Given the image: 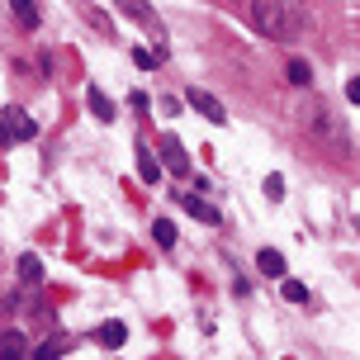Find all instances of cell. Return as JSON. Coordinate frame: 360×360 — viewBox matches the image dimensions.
Segmentation results:
<instances>
[{
	"label": "cell",
	"instance_id": "cell-14",
	"mask_svg": "<svg viewBox=\"0 0 360 360\" xmlns=\"http://www.w3.org/2000/svg\"><path fill=\"white\" fill-rule=\"evenodd\" d=\"M152 237H157L162 247H176V223H171V218H157V223H152Z\"/></svg>",
	"mask_w": 360,
	"mask_h": 360
},
{
	"label": "cell",
	"instance_id": "cell-16",
	"mask_svg": "<svg viewBox=\"0 0 360 360\" xmlns=\"http://www.w3.org/2000/svg\"><path fill=\"white\" fill-rule=\"evenodd\" d=\"M19 275H24L29 285H34V280H43V261H38V256H24V261H19Z\"/></svg>",
	"mask_w": 360,
	"mask_h": 360
},
{
	"label": "cell",
	"instance_id": "cell-4",
	"mask_svg": "<svg viewBox=\"0 0 360 360\" xmlns=\"http://www.w3.org/2000/svg\"><path fill=\"white\" fill-rule=\"evenodd\" d=\"M86 105H90V114H95L100 124H114V114H119V109H114V100H109V95L95 86V81L86 86Z\"/></svg>",
	"mask_w": 360,
	"mask_h": 360
},
{
	"label": "cell",
	"instance_id": "cell-5",
	"mask_svg": "<svg viewBox=\"0 0 360 360\" xmlns=\"http://www.w3.org/2000/svg\"><path fill=\"white\" fill-rule=\"evenodd\" d=\"M162 166L176 171V176H190V157H185V147L176 138H162Z\"/></svg>",
	"mask_w": 360,
	"mask_h": 360
},
{
	"label": "cell",
	"instance_id": "cell-6",
	"mask_svg": "<svg viewBox=\"0 0 360 360\" xmlns=\"http://www.w3.org/2000/svg\"><path fill=\"white\" fill-rule=\"evenodd\" d=\"M95 342H100V346H109V351H119V346L128 342V327L119 323V318H109V323H100V327H95Z\"/></svg>",
	"mask_w": 360,
	"mask_h": 360
},
{
	"label": "cell",
	"instance_id": "cell-10",
	"mask_svg": "<svg viewBox=\"0 0 360 360\" xmlns=\"http://www.w3.org/2000/svg\"><path fill=\"white\" fill-rule=\"evenodd\" d=\"M119 10H124V15H133L138 24H147V29H157V34H162V19L152 15V10H147L143 0H119Z\"/></svg>",
	"mask_w": 360,
	"mask_h": 360
},
{
	"label": "cell",
	"instance_id": "cell-19",
	"mask_svg": "<svg viewBox=\"0 0 360 360\" xmlns=\"http://www.w3.org/2000/svg\"><path fill=\"white\" fill-rule=\"evenodd\" d=\"M266 195L270 199H285V176H266Z\"/></svg>",
	"mask_w": 360,
	"mask_h": 360
},
{
	"label": "cell",
	"instance_id": "cell-12",
	"mask_svg": "<svg viewBox=\"0 0 360 360\" xmlns=\"http://www.w3.org/2000/svg\"><path fill=\"white\" fill-rule=\"evenodd\" d=\"M10 10H15L19 29H38V5L34 0H10Z\"/></svg>",
	"mask_w": 360,
	"mask_h": 360
},
{
	"label": "cell",
	"instance_id": "cell-8",
	"mask_svg": "<svg viewBox=\"0 0 360 360\" xmlns=\"http://www.w3.org/2000/svg\"><path fill=\"white\" fill-rule=\"evenodd\" d=\"M256 266H261V275H270V280H285V256L275 252V247H261V252H256Z\"/></svg>",
	"mask_w": 360,
	"mask_h": 360
},
{
	"label": "cell",
	"instance_id": "cell-1",
	"mask_svg": "<svg viewBox=\"0 0 360 360\" xmlns=\"http://www.w3.org/2000/svg\"><path fill=\"white\" fill-rule=\"evenodd\" d=\"M252 24L256 34L275 38V43H294L313 29V15L304 0H252Z\"/></svg>",
	"mask_w": 360,
	"mask_h": 360
},
{
	"label": "cell",
	"instance_id": "cell-11",
	"mask_svg": "<svg viewBox=\"0 0 360 360\" xmlns=\"http://www.w3.org/2000/svg\"><path fill=\"white\" fill-rule=\"evenodd\" d=\"M138 176H143L147 185H157V180H162V162L152 157V147H138Z\"/></svg>",
	"mask_w": 360,
	"mask_h": 360
},
{
	"label": "cell",
	"instance_id": "cell-15",
	"mask_svg": "<svg viewBox=\"0 0 360 360\" xmlns=\"http://www.w3.org/2000/svg\"><path fill=\"white\" fill-rule=\"evenodd\" d=\"M308 81H313V67L294 57V62H289V86H308Z\"/></svg>",
	"mask_w": 360,
	"mask_h": 360
},
{
	"label": "cell",
	"instance_id": "cell-7",
	"mask_svg": "<svg viewBox=\"0 0 360 360\" xmlns=\"http://www.w3.org/2000/svg\"><path fill=\"white\" fill-rule=\"evenodd\" d=\"M29 356V337L24 332H0V360H24Z\"/></svg>",
	"mask_w": 360,
	"mask_h": 360
},
{
	"label": "cell",
	"instance_id": "cell-18",
	"mask_svg": "<svg viewBox=\"0 0 360 360\" xmlns=\"http://www.w3.org/2000/svg\"><path fill=\"white\" fill-rule=\"evenodd\" d=\"M133 62H138V72H152V67H157V53H147V48H133Z\"/></svg>",
	"mask_w": 360,
	"mask_h": 360
},
{
	"label": "cell",
	"instance_id": "cell-13",
	"mask_svg": "<svg viewBox=\"0 0 360 360\" xmlns=\"http://www.w3.org/2000/svg\"><path fill=\"white\" fill-rule=\"evenodd\" d=\"M280 289H285L289 304H308V285H304V280H289V275H285V280H280Z\"/></svg>",
	"mask_w": 360,
	"mask_h": 360
},
{
	"label": "cell",
	"instance_id": "cell-2",
	"mask_svg": "<svg viewBox=\"0 0 360 360\" xmlns=\"http://www.w3.org/2000/svg\"><path fill=\"white\" fill-rule=\"evenodd\" d=\"M38 138V124L24 114V109H5V119H0V143H34Z\"/></svg>",
	"mask_w": 360,
	"mask_h": 360
},
{
	"label": "cell",
	"instance_id": "cell-9",
	"mask_svg": "<svg viewBox=\"0 0 360 360\" xmlns=\"http://www.w3.org/2000/svg\"><path fill=\"white\" fill-rule=\"evenodd\" d=\"M180 204H185V209H190L199 223H223V214H218L209 199H199V195H180Z\"/></svg>",
	"mask_w": 360,
	"mask_h": 360
},
{
	"label": "cell",
	"instance_id": "cell-17",
	"mask_svg": "<svg viewBox=\"0 0 360 360\" xmlns=\"http://www.w3.org/2000/svg\"><path fill=\"white\" fill-rule=\"evenodd\" d=\"M62 356H67V342H48L34 351V360H62Z\"/></svg>",
	"mask_w": 360,
	"mask_h": 360
},
{
	"label": "cell",
	"instance_id": "cell-3",
	"mask_svg": "<svg viewBox=\"0 0 360 360\" xmlns=\"http://www.w3.org/2000/svg\"><path fill=\"white\" fill-rule=\"evenodd\" d=\"M185 105L195 109V114H204L209 124H228V109H223V100H218V95H209V90L190 86V90H185Z\"/></svg>",
	"mask_w": 360,
	"mask_h": 360
},
{
	"label": "cell",
	"instance_id": "cell-20",
	"mask_svg": "<svg viewBox=\"0 0 360 360\" xmlns=\"http://www.w3.org/2000/svg\"><path fill=\"white\" fill-rule=\"evenodd\" d=\"M128 105H133V109H138V114H147V109H152V100H147V95H143V90H133V95H128Z\"/></svg>",
	"mask_w": 360,
	"mask_h": 360
}]
</instances>
